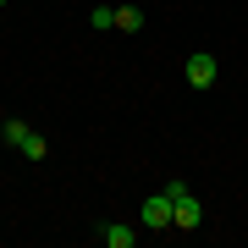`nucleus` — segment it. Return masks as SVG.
I'll return each instance as SVG.
<instances>
[{
	"instance_id": "nucleus-1",
	"label": "nucleus",
	"mask_w": 248,
	"mask_h": 248,
	"mask_svg": "<svg viewBox=\"0 0 248 248\" xmlns=\"http://www.w3.org/2000/svg\"><path fill=\"white\" fill-rule=\"evenodd\" d=\"M166 193H171V210H177V226H182V232H193V226L204 221V210H199L193 187H187V182H166Z\"/></svg>"
},
{
	"instance_id": "nucleus-2",
	"label": "nucleus",
	"mask_w": 248,
	"mask_h": 248,
	"mask_svg": "<svg viewBox=\"0 0 248 248\" xmlns=\"http://www.w3.org/2000/svg\"><path fill=\"white\" fill-rule=\"evenodd\" d=\"M177 226V210H171V193L160 187L155 199H143V232H171Z\"/></svg>"
},
{
	"instance_id": "nucleus-3",
	"label": "nucleus",
	"mask_w": 248,
	"mask_h": 248,
	"mask_svg": "<svg viewBox=\"0 0 248 248\" xmlns=\"http://www.w3.org/2000/svg\"><path fill=\"white\" fill-rule=\"evenodd\" d=\"M221 78V66H215V55H187V83H193V89H210V83Z\"/></svg>"
},
{
	"instance_id": "nucleus-4",
	"label": "nucleus",
	"mask_w": 248,
	"mask_h": 248,
	"mask_svg": "<svg viewBox=\"0 0 248 248\" xmlns=\"http://www.w3.org/2000/svg\"><path fill=\"white\" fill-rule=\"evenodd\" d=\"M99 243H105V248H133V243H138V232H133V226H122V221H110V226H99Z\"/></svg>"
},
{
	"instance_id": "nucleus-5",
	"label": "nucleus",
	"mask_w": 248,
	"mask_h": 248,
	"mask_svg": "<svg viewBox=\"0 0 248 248\" xmlns=\"http://www.w3.org/2000/svg\"><path fill=\"white\" fill-rule=\"evenodd\" d=\"M116 28H122V33H138V28H143V11L138 6H116Z\"/></svg>"
},
{
	"instance_id": "nucleus-6",
	"label": "nucleus",
	"mask_w": 248,
	"mask_h": 248,
	"mask_svg": "<svg viewBox=\"0 0 248 248\" xmlns=\"http://www.w3.org/2000/svg\"><path fill=\"white\" fill-rule=\"evenodd\" d=\"M17 149H22L28 160H45V155H50V143H45V138H39V133H33V127H28V138L17 143Z\"/></svg>"
},
{
	"instance_id": "nucleus-7",
	"label": "nucleus",
	"mask_w": 248,
	"mask_h": 248,
	"mask_svg": "<svg viewBox=\"0 0 248 248\" xmlns=\"http://www.w3.org/2000/svg\"><path fill=\"white\" fill-rule=\"evenodd\" d=\"M0 133H6V143L17 149V143L28 138V122H17V116H6V127H0Z\"/></svg>"
},
{
	"instance_id": "nucleus-8",
	"label": "nucleus",
	"mask_w": 248,
	"mask_h": 248,
	"mask_svg": "<svg viewBox=\"0 0 248 248\" xmlns=\"http://www.w3.org/2000/svg\"><path fill=\"white\" fill-rule=\"evenodd\" d=\"M89 22H94V28H116V6H94Z\"/></svg>"
}]
</instances>
